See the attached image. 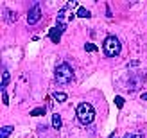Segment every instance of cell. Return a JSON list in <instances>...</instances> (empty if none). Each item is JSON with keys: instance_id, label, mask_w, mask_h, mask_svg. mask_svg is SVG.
<instances>
[{"instance_id": "1", "label": "cell", "mask_w": 147, "mask_h": 138, "mask_svg": "<svg viewBox=\"0 0 147 138\" xmlns=\"http://www.w3.org/2000/svg\"><path fill=\"white\" fill-rule=\"evenodd\" d=\"M54 74H56V81L59 83V84H70V83L74 81V70L70 68L68 63H59V65H56Z\"/></svg>"}, {"instance_id": "2", "label": "cell", "mask_w": 147, "mask_h": 138, "mask_svg": "<svg viewBox=\"0 0 147 138\" xmlns=\"http://www.w3.org/2000/svg\"><path fill=\"white\" fill-rule=\"evenodd\" d=\"M77 118L83 126H90L95 118V110L90 102H81L77 106Z\"/></svg>"}, {"instance_id": "3", "label": "cell", "mask_w": 147, "mask_h": 138, "mask_svg": "<svg viewBox=\"0 0 147 138\" xmlns=\"http://www.w3.org/2000/svg\"><path fill=\"white\" fill-rule=\"evenodd\" d=\"M122 50V45H120V40L117 38V36H108L102 43V52H104L108 57H115L119 56Z\"/></svg>"}, {"instance_id": "4", "label": "cell", "mask_w": 147, "mask_h": 138, "mask_svg": "<svg viewBox=\"0 0 147 138\" xmlns=\"http://www.w3.org/2000/svg\"><path fill=\"white\" fill-rule=\"evenodd\" d=\"M145 79H147V74L145 72H133V74H129V79H127V84H126V90L129 93H133L136 90H140L144 83H145Z\"/></svg>"}, {"instance_id": "5", "label": "cell", "mask_w": 147, "mask_h": 138, "mask_svg": "<svg viewBox=\"0 0 147 138\" xmlns=\"http://www.w3.org/2000/svg\"><path fill=\"white\" fill-rule=\"evenodd\" d=\"M41 18V9H40V5L38 4H34L32 5V9H29V14H27V24L29 25H34V24H38Z\"/></svg>"}, {"instance_id": "6", "label": "cell", "mask_w": 147, "mask_h": 138, "mask_svg": "<svg viewBox=\"0 0 147 138\" xmlns=\"http://www.w3.org/2000/svg\"><path fill=\"white\" fill-rule=\"evenodd\" d=\"M63 31H65V24H57V27L50 29L49 36H50V40H52V43H59V40H61V34H63Z\"/></svg>"}, {"instance_id": "7", "label": "cell", "mask_w": 147, "mask_h": 138, "mask_svg": "<svg viewBox=\"0 0 147 138\" xmlns=\"http://www.w3.org/2000/svg\"><path fill=\"white\" fill-rule=\"evenodd\" d=\"M9 79H11L9 72H7V68H4V72H2V84H0V88H2V92H5V86L9 84Z\"/></svg>"}, {"instance_id": "8", "label": "cell", "mask_w": 147, "mask_h": 138, "mask_svg": "<svg viewBox=\"0 0 147 138\" xmlns=\"http://www.w3.org/2000/svg\"><path fill=\"white\" fill-rule=\"evenodd\" d=\"M52 97L57 100V102H65V100L68 99V95H67L65 92H54V93H52Z\"/></svg>"}, {"instance_id": "9", "label": "cell", "mask_w": 147, "mask_h": 138, "mask_svg": "<svg viewBox=\"0 0 147 138\" xmlns=\"http://www.w3.org/2000/svg\"><path fill=\"white\" fill-rule=\"evenodd\" d=\"M4 13H5V14H4V18H5L7 22H9V24L16 22V18H18V16H16V13H13V11H9V9H5Z\"/></svg>"}, {"instance_id": "10", "label": "cell", "mask_w": 147, "mask_h": 138, "mask_svg": "<svg viewBox=\"0 0 147 138\" xmlns=\"http://www.w3.org/2000/svg\"><path fill=\"white\" fill-rule=\"evenodd\" d=\"M61 126H63V122H61V117L59 115H52V127L54 129H61Z\"/></svg>"}, {"instance_id": "11", "label": "cell", "mask_w": 147, "mask_h": 138, "mask_svg": "<svg viewBox=\"0 0 147 138\" xmlns=\"http://www.w3.org/2000/svg\"><path fill=\"white\" fill-rule=\"evenodd\" d=\"M11 133H13V126H4L0 129V138H7Z\"/></svg>"}, {"instance_id": "12", "label": "cell", "mask_w": 147, "mask_h": 138, "mask_svg": "<svg viewBox=\"0 0 147 138\" xmlns=\"http://www.w3.org/2000/svg\"><path fill=\"white\" fill-rule=\"evenodd\" d=\"M77 16L79 18H90L92 14H90V11H88L86 7H79V9H77Z\"/></svg>"}, {"instance_id": "13", "label": "cell", "mask_w": 147, "mask_h": 138, "mask_svg": "<svg viewBox=\"0 0 147 138\" xmlns=\"http://www.w3.org/2000/svg\"><path fill=\"white\" fill-rule=\"evenodd\" d=\"M45 106H40V108H34V110L31 111V115L32 117H41V115H45Z\"/></svg>"}, {"instance_id": "14", "label": "cell", "mask_w": 147, "mask_h": 138, "mask_svg": "<svg viewBox=\"0 0 147 138\" xmlns=\"http://www.w3.org/2000/svg\"><path fill=\"white\" fill-rule=\"evenodd\" d=\"M115 104H117V108H119V110H122V108H124V97L117 95V97H115Z\"/></svg>"}, {"instance_id": "15", "label": "cell", "mask_w": 147, "mask_h": 138, "mask_svg": "<svg viewBox=\"0 0 147 138\" xmlns=\"http://www.w3.org/2000/svg\"><path fill=\"white\" fill-rule=\"evenodd\" d=\"M124 138H144V135L142 133H126Z\"/></svg>"}, {"instance_id": "16", "label": "cell", "mask_w": 147, "mask_h": 138, "mask_svg": "<svg viewBox=\"0 0 147 138\" xmlns=\"http://www.w3.org/2000/svg\"><path fill=\"white\" fill-rule=\"evenodd\" d=\"M84 50H86V52H95V50H97V47H95L93 43H86V45H84Z\"/></svg>"}, {"instance_id": "17", "label": "cell", "mask_w": 147, "mask_h": 138, "mask_svg": "<svg viewBox=\"0 0 147 138\" xmlns=\"http://www.w3.org/2000/svg\"><path fill=\"white\" fill-rule=\"evenodd\" d=\"M2 102L7 106V104H9V97H7V93L5 92H2Z\"/></svg>"}, {"instance_id": "18", "label": "cell", "mask_w": 147, "mask_h": 138, "mask_svg": "<svg viewBox=\"0 0 147 138\" xmlns=\"http://www.w3.org/2000/svg\"><path fill=\"white\" fill-rule=\"evenodd\" d=\"M140 65V61H131V63H127V67H138Z\"/></svg>"}, {"instance_id": "19", "label": "cell", "mask_w": 147, "mask_h": 138, "mask_svg": "<svg viewBox=\"0 0 147 138\" xmlns=\"http://www.w3.org/2000/svg\"><path fill=\"white\" fill-rule=\"evenodd\" d=\"M140 100H147V92H144L142 95H140Z\"/></svg>"}]
</instances>
